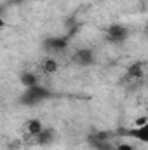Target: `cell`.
Returning <instances> with one entry per match:
<instances>
[{
	"label": "cell",
	"instance_id": "cell-9",
	"mask_svg": "<svg viewBox=\"0 0 148 150\" xmlns=\"http://www.w3.org/2000/svg\"><path fill=\"white\" fill-rule=\"evenodd\" d=\"M25 129H26L28 136H32V138H37L38 133L44 129V126H42V122H40V120H37V119H32V120H28V122H26Z\"/></svg>",
	"mask_w": 148,
	"mask_h": 150
},
{
	"label": "cell",
	"instance_id": "cell-3",
	"mask_svg": "<svg viewBox=\"0 0 148 150\" xmlns=\"http://www.w3.org/2000/svg\"><path fill=\"white\" fill-rule=\"evenodd\" d=\"M105 37L110 44H122L129 37V28L125 25H122V23H113L106 28Z\"/></svg>",
	"mask_w": 148,
	"mask_h": 150
},
{
	"label": "cell",
	"instance_id": "cell-6",
	"mask_svg": "<svg viewBox=\"0 0 148 150\" xmlns=\"http://www.w3.org/2000/svg\"><path fill=\"white\" fill-rule=\"evenodd\" d=\"M124 134L129 136V138H132V140H136V142L148 143V119L143 122V124H140V126H136V127H131V129H127V131H124Z\"/></svg>",
	"mask_w": 148,
	"mask_h": 150
},
{
	"label": "cell",
	"instance_id": "cell-7",
	"mask_svg": "<svg viewBox=\"0 0 148 150\" xmlns=\"http://www.w3.org/2000/svg\"><path fill=\"white\" fill-rule=\"evenodd\" d=\"M54 140H56V133H54L52 127H44V129L38 133V136L35 138L37 145H40V147H47V145H51Z\"/></svg>",
	"mask_w": 148,
	"mask_h": 150
},
{
	"label": "cell",
	"instance_id": "cell-5",
	"mask_svg": "<svg viewBox=\"0 0 148 150\" xmlns=\"http://www.w3.org/2000/svg\"><path fill=\"white\" fill-rule=\"evenodd\" d=\"M72 63L80 67V68H89L96 63V58H94V51L92 49H87V47H82V49H77L73 54H72Z\"/></svg>",
	"mask_w": 148,
	"mask_h": 150
},
{
	"label": "cell",
	"instance_id": "cell-10",
	"mask_svg": "<svg viewBox=\"0 0 148 150\" xmlns=\"http://www.w3.org/2000/svg\"><path fill=\"white\" fill-rule=\"evenodd\" d=\"M58 61L52 58V56H49V58H45L42 63H40V68H42V72L44 74H54L56 70H58Z\"/></svg>",
	"mask_w": 148,
	"mask_h": 150
},
{
	"label": "cell",
	"instance_id": "cell-2",
	"mask_svg": "<svg viewBox=\"0 0 148 150\" xmlns=\"http://www.w3.org/2000/svg\"><path fill=\"white\" fill-rule=\"evenodd\" d=\"M70 45V37L68 35H52V37H45L42 40V49L47 56H59L63 54Z\"/></svg>",
	"mask_w": 148,
	"mask_h": 150
},
{
	"label": "cell",
	"instance_id": "cell-8",
	"mask_svg": "<svg viewBox=\"0 0 148 150\" xmlns=\"http://www.w3.org/2000/svg\"><path fill=\"white\" fill-rule=\"evenodd\" d=\"M19 82L23 87H33L38 86V77L33 72H21L19 74Z\"/></svg>",
	"mask_w": 148,
	"mask_h": 150
},
{
	"label": "cell",
	"instance_id": "cell-1",
	"mask_svg": "<svg viewBox=\"0 0 148 150\" xmlns=\"http://www.w3.org/2000/svg\"><path fill=\"white\" fill-rule=\"evenodd\" d=\"M52 96L54 94H52L51 89H47V87L38 84V86H33V87H25V91L19 96V103L23 107H37L40 103L51 100Z\"/></svg>",
	"mask_w": 148,
	"mask_h": 150
},
{
	"label": "cell",
	"instance_id": "cell-11",
	"mask_svg": "<svg viewBox=\"0 0 148 150\" xmlns=\"http://www.w3.org/2000/svg\"><path fill=\"white\" fill-rule=\"evenodd\" d=\"M117 150H134V147L132 145H117Z\"/></svg>",
	"mask_w": 148,
	"mask_h": 150
},
{
	"label": "cell",
	"instance_id": "cell-12",
	"mask_svg": "<svg viewBox=\"0 0 148 150\" xmlns=\"http://www.w3.org/2000/svg\"><path fill=\"white\" fill-rule=\"evenodd\" d=\"M12 4H23V2H26V0H11Z\"/></svg>",
	"mask_w": 148,
	"mask_h": 150
},
{
	"label": "cell",
	"instance_id": "cell-4",
	"mask_svg": "<svg viewBox=\"0 0 148 150\" xmlns=\"http://www.w3.org/2000/svg\"><path fill=\"white\" fill-rule=\"evenodd\" d=\"M87 145L92 150H117V147L110 142V134L106 133H92L87 136Z\"/></svg>",
	"mask_w": 148,
	"mask_h": 150
}]
</instances>
